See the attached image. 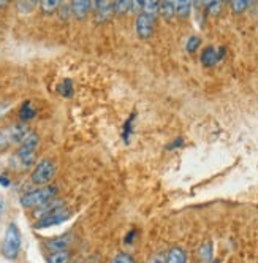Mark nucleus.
Instances as JSON below:
<instances>
[{"mask_svg":"<svg viewBox=\"0 0 258 263\" xmlns=\"http://www.w3.org/2000/svg\"><path fill=\"white\" fill-rule=\"evenodd\" d=\"M38 135L35 132H29L24 140L21 141V148L18 149V153L14 154V160L22 170L29 168L35 162V149L38 146Z\"/></svg>","mask_w":258,"mask_h":263,"instance_id":"obj_1","label":"nucleus"},{"mask_svg":"<svg viewBox=\"0 0 258 263\" xmlns=\"http://www.w3.org/2000/svg\"><path fill=\"white\" fill-rule=\"evenodd\" d=\"M57 194V187L55 186H43L40 189H35V190H30V192L24 194L21 197V205L24 208H40L42 205L51 202L52 198Z\"/></svg>","mask_w":258,"mask_h":263,"instance_id":"obj_2","label":"nucleus"},{"mask_svg":"<svg viewBox=\"0 0 258 263\" xmlns=\"http://www.w3.org/2000/svg\"><path fill=\"white\" fill-rule=\"evenodd\" d=\"M21 244H22V238L18 225L11 222L10 225L6 227L5 238H3V246H2V252L3 257L8 260H14L18 259L19 251H21Z\"/></svg>","mask_w":258,"mask_h":263,"instance_id":"obj_3","label":"nucleus"},{"mask_svg":"<svg viewBox=\"0 0 258 263\" xmlns=\"http://www.w3.org/2000/svg\"><path fill=\"white\" fill-rule=\"evenodd\" d=\"M55 174V165L50 158H43L40 160L35 166V170L32 171V182H35L38 186H46Z\"/></svg>","mask_w":258,"mask_h":263,"instance_id":"obj_4","label":"nucleus"},{"mask_svg":"<svg viewBox=\"0 0 258 263\" xmlns=\"http://www.w3.org/2000/svg\"><path fill=\"white\" fill-rule=\"evenodd\" d=\"M29 130L24 125H11L0 130V149H5L13 143H21Z\"/></svg>","mask_w":258,"mask_h":263,"instance_id":"obj_5","label":"nucleus"},{"mask_svg":"<svg viewBox=\"0 0 258 263\" xmlns=\"http://www.w3.org/2000/svg\"><path fill=\"white\" fill-rule=\"evenodd\" d=\"M70 219V211L65 208L57 210L51 214H46V216L40 217L38 222L35 224V228H48V227H54V225H60L63 222H67Z\"/></svg>","mask_w":258,"mask_h":263,"instance_id":"obj_6","label":"nucleus"},{"mask_svg":"<svg viewBox=\"0 0 258 263\" xmlns=\"http://www.w3.org/2000/svg\"><path fill=\"white\" fill-rule=\"evenodd\" d=\"M154 22H155L154 16H149L143 11L138 14V18H136V22H135V29H136V34L140 35V38L146 40L152 35V32H154Z\"/></svg>","mask_w":258,"mask_h":263,"instance_id":"obj_7","label":"nucleus"},{"mask_svg":"<svg viewBox=\"0 0 258 263\" xmlns=\"http://www.w3.org/2000/svg\"><path fill=\"white\" fill-rule=\"evenodd\" d=\"M223 55H225V48H220V50L217 51L215 48L209 46L203 51V54H201V63L206 67H212L223 57Z\"/></svg>","mask_w":258,"mask_h":263,"instance_id":"obj_8","label":"nucleus"},{"mask_svg":"<svg viewBox=\"0 0 258 263\" xmlns=\"http://www.w3.org/2000/svg\"><path fill=\"white\" fill-rule=\"evenodd\" d=\"M112 13V3L106 2V0H100L95 3V19L99 22L106 21Z\"/></svg>","mask_w":258,"mask_h":263,"instance_id":"obj_9","label":"nucleus"},{"mask_svg":"<svg viewBox=\"0 0 258 263\" xmlns=\"http://www.w3.org/2000/svg\"><path fill=\"white\" fill-rule=\"evenodd\" d=\"M91 8H92V2H89V0H76V2L70 5V10L73 11V14L78 19H83Z\"/></svg>","mask_w":258,"mask_h":263,"instance_id":"obj_10","label":"nucleus"},{"mask_svg":"<svg viewBox=\"0 0 258 263\" xmlns=\"http://www.w3.org/2000/svg\"><path fill=\"white\" fill-rule=\"evenodd\" d=\"M63 208V200H55V202H48V203H45V205H42L38 208V211L35 212L37 216H38V219L40 217H43V216H46V214H51V212H54V211H57V210H62Z\"/></svg>","mask_w":258,"mask_h":263,"instance_id":"obj_11","label":"nucleus"},{"mask_svg":"<svg viewBox=\"0 0 258 263\" xmlns=\"http://www.w3.org/2000/svg\"><path fill=\"white\" fill-rule=\"evenodd\" d=\"M187 257H185V252L181 248H173L168 251L166 254V263H185Z\"/></svg>","mask_w":258,"mask_h":263,"instance_id":"obj_12","label":"nucleus"},{"mask_svg":"<svg viewBox=\"0 0 258 263\" xmlns=\"http://www.w3.org/2000/svg\"><path fill=\"white\" fill-rule=\"evenodd\" d=\"M37 116V109L34 108L30 102H24L19 109V117L21 121H29V119H34Z\"/></svg>","mask_w":258,"mask_h":263,"instance_id":"obj_13","label":"nucleus"},{"mask_svg":"<svg viewBox=\"0 0 258 263\" xmlns=\"http://www.w3.org/2000/svg\"><path fill=\"white\" fill-rule=\"evenodd\" d=\"M46 248L50 249L51 252H59V251H67L68 248V238L67 236H62L57 238V240H52L46 244Z\"/></svg>","mask_w":258,"mask_h":263,"instance_id":"obj_14","label":"nucleus"},{"mask_svg":"<svg viewBox=\"0 0 258 263\" xmlns=\"http://www.w3.org/2000/svg\"><path fill=\"white\" fill-rule=\"evenodd\" d=\"M174 10L176 14H179L181 18H187L192 10V2H189V0H177V2H174Z\"/></svg>","mask_w":258,"mask_h":263,"instance_id":"obj_15","label":"nucleus"},{"mask_svg":"<svg viewBox=\"0 0 258 263\" xmlns=\"http://www.w3.org/2000/svg\"><path fill=\"white\" fill-rule=\"evenodd\" d=\"M71 254L68 251H59V252H51L48 256V263H68Z\"/></svg>","mask_w":258,"mask_h":263,"instance_id":"obj_16","label":"nucleus"},{"mask_svg":"<svg viewBox=\"0 0 258 263\" xmlns=\"http://www.w3.org/2000/svg\"><path fill=\"white\" fill-rule=\"evenodd\" d=\"M160 13H162V16L165 19H173L174 18V14H176V10H174V2H163V3H160Z\"/></svg>","mask_w":258,"mask_h":263,"instance_id":"obj_17","label":"nucleus"},{"mask_svg":"<svg viewBox=\"0 0 258 263\" xmlns=\"http://www.w3.org/2000/svg\"><path fill=\"white\" fill-rule=\"evenodd\" d=\"M160 10V3L155 2V0H146V2H143V13H146L149 16H157Z\"/></svg>","mask_w":258,"mask_h":263,"instance_id":"obj_18","label":"nucleus"},{"mask_svg":"<svg viewBox=\"0 0 258 263\" xmlns=\"http://www.w3.org/2000/svg\"><path fill=\"white\" fill-rule=\"evenodd\" d=\"M57 91H59V94L63 95V97H71V95H73V83H71V79H63V81L59 84Z\"/></svg>","mask_w":258,"mask_h":263,"instance_id":"obj_19","label":"nucleus"},{"mask_svg":"<svg viewBox=\"0 0 258 263\" xmlns=\"http://www.w3.org/2000/svg\"><path fill=\"white\" fill-rule=\"evenodd\" d=\"M128 6H130V2H128V0H117V2L112 3V13L124 14L128 11Z\"/></svg>","mask_w":258,"mask_h":263,"instance_id":"obj_20","label":"nucleus"},{"mask_svg":"<svg viewBox=\"0 0 258 263\" xmlns=\"http://www.w3.org/2000/svg\"><path fill=\"white\" fill-rule=\"evenodd\" d=\"M200 256H201V259H203V260H207V262L211 260L212 259V243L206 241V243L201 244Z\"/></svg>","mask_w":258,"mask_h":263,"instance_id":"obj_21","label":"nucleus"},{"mask_svg":"<svg viewBox=\"0 0 258 263\" xmlns=\"http://www.w3.org/2000/svg\"><path fill=\"white\" fill-rule=\"evenodd\" d=\"M60 6V2L59 0H45V2H42V8L45 13H52L55 8Z\"/></svg>","mask_w":258,"mask_h":263,"instance_id":"obj_22","label":"nucleus"},{"mask_svg":"<svg viewBox=\"0 0 258 263\" xmlns=\"http://www.w3.org/2000/svg\"><path fill=\"white\" fill-rule=\"evenodd\" d=\"M200 43H201L200 37H190V38L187 40V45H185V50H187L189 53H195V51L198 50Z\"/></svg>","mask_w":258,"mask_h":263,"instance_id":"obj_23","label":"nucleus"},{"mask_svg":"<svg viewBox=\"0 0 258 263\" xmlns=\"http://www.w3.org/2000/svg\"><path fill=\"white\" fill-rule=\"evenodd\" d=\"M247 6H249V0H233V2H231V8H233V11H235V13L244 11Z\"/></svg>","mask_w":258,"mask_h":263,"instance_id":"obj_24","label":"nucleus"},{"mask_svg":"<svg viewBox=\"0 0 258 263\" xmlns=\"http://www.w3.org/2000/svg\"><path fill=\"white\" fill-rule=\"evenodd\" d=\"M133 119H135V114L130 116V119L125 122V127H124V132H122V137L125 141H128V138H130V133H132V122H133Z\"/></svg>","mask_w":258,"mask_h":263,"instance_id":"obj_25","label":"nucleus"},{"mask_svg":"<svg viewBox=\"0 0 258 263\" xmlns=\"http://www.w3.org/2000/svg\"><path fill=\"white\" fill-rule=\"evenodd\" d=\"M111 263H135L132 256H128V254H119V256L114 257V260H112Z\"/></svg>","mask_w":258,"mask_h":263,"instance_id":"obj_26","label":"nucleus"},{"mask_svg":"<svg viewBox=\"0 0 258 263\" xmlns=\"http://www.w3.org/2000/svg\"><path fill=\"white\" fill-rule=\"evenodd\" d=\"M220 8H222V3L220 2H207V10H209V13L211 14H217L220 11Z\"/></svg>","mask_w":258,"mask_h":263,"instance_id":"obj_27","label":"nucleus"},{"mask_svg":"<svg viewBox=\"0 0 258 263\" xmlns=\"http://www.w3.org/2000/svg\"><path fill=\"white\" fill-rule=\"evenodd\" d=\"M135 238H136V232H135V230H132V232L124 238V241H125V244H132V241L135 240Z\"/></svg>","mask_w":258,"mask_h":263,"instance_id":"obj_28","label":"nucleus"},{"mask_svg":"<svg viewBox=\"0 0 258 263\" xmlns=\"http://www.w3.org/2000/svg\"><path fill=\"white\" fill-rule=\"evenodd\" d=\"M0 186H3V187L10 186V178L5 176V174H2V176H0Z\"/></svg>","mask_w":258,"mask_h":263,"instance_id":"obj_29","label":"nucleus"},{"mask_svg":"<svg viewBox=\"0 0 258 263\" xmlns=\"http://www.w3.org/2000/svg\"><path fill=\"white\" fill-rule=\"evenodd\" d=\"M151 263H166V259L163 256H157V257H154L151 260Z\"/></svg>","mask_w":258,"mask_h":263,"instance_id":"obj_30","label":"nucleus"},{"mask_svg":"<svg viewBox=\"0 0 258 263\" xmlns=\"http://www.w3.org/2000/svg\"><path fill=\"white\" fill-rule=\"evenodd\" d=\"M177 146H182V138H177L173 145H170L168 146V149H173V148H177Z\"/></svg>","mask_w":258,"mask_h":263,"instance_id":"obj_31","label":"nucleus"},{"mask_svg":"<svg viewBox=\"0 0 258 263\" xmlns=\"http://www.w3.org/2000/svg\"><path fill=\"white\" fill-rule=\"evenodd\" d=\"M3 210H5V202L2 200V198H0V214L3 212Z\"/></svg>","mask_w":258,"mask_h":263,"instance_id":"obj_32","label":"nucleus"},{"mask_svg":"<svg viewBox=\"0 0 258 263\" xmlns=\"http://www.w3.org/2000/svg\"><path fill=\"white\" fill-rule=\"evenodd\" d=\"M6 5V2H2V0H0V6H5Z\"/></svg>","mask_w":258,"mask_h":263,"instance_id":"obj_33","label":"nucleus"},{"mask_svg":"<svg viewBox=\"0 0 258 263\" xmlns=\"http://www.w3.org/2000/svg\"><path fill=\"white\" fill-rule=\"evenodd\" d=\"M209 263H220L219 260H212V262H209Z\"/></svg>","mask_w":258,"mask_h":263,"instance_id":"obj_34","label":"nucleus"}]
</instances>
